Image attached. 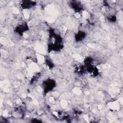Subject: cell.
Here are the masks:
<instances>
[{
  "instance_id": "7a4b0ae2",
  "label": "cell",
  "mask_w": 123,
  "mask_h": 123,
  "mask_svg": "<svg viewBox=\"0 0 123 123\" xmlns=\"http://www.w3.org/2000/svg\"><path fill=\"white\" fill-rule=\"evenodd\" d=\"M36 5V2L33 1H23L21 3L23 9H28L34 7Z\"/></svg>"
},
{
  "instance_id": "6da1fadb",
  "label": "cell",
  "mask_w": 123,
  "mask_h": 123,
  "mask_svg": "<svg viewBox=\"0 0 123 123\" xmlns=\"http://www.w3.org/2000/svg\"><path fill=\"white\" fill-rule=\"evenodd\" d=\"M27 25L25 23L22 24L21 25H18L16 28V31L19 34H24V33L26 31L27 29Z\"/></svg>"
}]
</instances>
